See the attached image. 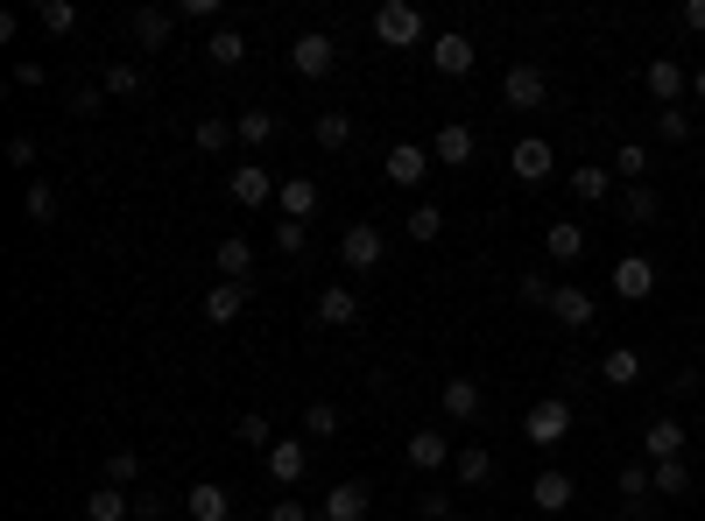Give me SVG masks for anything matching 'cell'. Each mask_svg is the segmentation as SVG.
<instances>
[{
	"instance_id": "44",
	"label": "cell",
	"mask_w": 705,
	"mask_h": 521,
	"mask_svg": "<svg viewBox=\"0 0 705 521\" xmlns=\"http://www.w3.org/2000/svg\"><path fill=\"white\" fill-rule=\"evenodd\" d=\"M22 205H29V219H35V226H50V219H56V190H50L43 177L29 184V198H22Z\"/></svg>"
},
{
	"instance_id": "16",
	"label": "cell",
	"mask_w": 705,
	"mask_h": 521,
	"mask_svg": "<svg viewBox=\"0 0 705 521\" xmlns=\"http://www.w3.org/2000/svg\"><path fill=\"white\" fill-rule=\"evenodd\" d=\"M212 275H219V282H247V275H255V247H247L240 233H226V240L212 247Z\"/></svg>"
},
{
	"instance_id": "47",
	"label": "cell",
	"mask_w": 705,
	"mask_h": 521,
	"mask_svg": "<svg viewBox=\"0 0 705 521\" xmlns=\"http://www.w3.org/2000/svg\"><path fill=\"white\" fill-rule=\"evenodd\" d=\"M656 127H663V142H692V113H677V106H663Z\"/></svg>"
},
{
	"instance_id": "56",
	"label": "cell",
	"mask_w": 705,
	"mask_h": 521,
	"mask_svg": "<svg viewBox=\"0 0 705 521\" xmlns=\"http://www.w3.org/2000/svg\"><path fill=\"white\" fill-rule=\"evenodd\" d=\"M698 430H705V416H698Z\"/></svg>"
},
{
	"instance_id": "21",
	"label": "cell",
	"mask_w": 705,
	"mask_h": 521,
	"mask_svg": "<svg viewBox=\"0 0 705 521\" xmlns=\"http://www.w3.org/2000/svg\"><path fill=\"white\" fill-rule=\"evenodd\" d=\"M184 508H190V521H226V514H234V500H226V487H212V479H198V487L184 493Z\"/></svg>"
},
{
	"instance_id": "13",
	"label": "cell",
	"mask_w": 705,
	"mask_h": 521,
	"mask_svg": "<svg viewBox=\"0 0 705 521\" xmlns=\"http://www.w3.org/2000/svg\"><path fill=\"white\" fill-rule=\"evenodd\" d=\"M642 85H650V100H656V106H677L684 92H692V79H684V64H677V56H656V64L642 71Z\"/></svg>"
},
{
	"instance_id": "20",
	"label": "cell",
	"mask_w": 705,
	"mask_h": 521,
	"mask_svg": "<svg viewBox=\"0 0 705 521\" xmlns=\"http://www.w3.org/2000/svg\"><path fill=\"white\" fill-rule=\"evenodd\" d=\"M431 156L445 163V169L473 163V127H466V121H445V127H437V148H431Z\"/></svg>"
},
{
	"instance_id": "29",
	"label": "cell",
	"mask_w": 705,
	"mask_h": 521,
	"mask_svg": "<svg viewBox=\"0 0 705 521\" xmlns=\"http://www.w3.org/2000/svg\"><path fill=\"white\" fill-rule=\"evenodd\" d=\"M452 472H459V487H487V479H494V451H487V444H466V451L452 458Z\"/></svg>"
},
{
	"instance_id": "26",
	"label": "cell",
	"mask_w": 705,
	"mask_h": 521,
	"mask_svg": "<svg viewBox=\"0 0 705 521\" xmlns=\"http://www.w3.org/2000/svg\"><path fill=\"white\" fill-rule=\"evenodd\" d=\"M543 247H550V261H564V268H571V261L585 254V233H579L571 219H550V226H543Z\"/></svg>"
},
{
	"instance_id": "52",
	"label": "cell",
	"mask_w": 705,
	"mask_h": 521,
	"mask_svg": "<svg viewBox=\"0 0 705 521\" xmlns=\"http://www.w3.org/2000/svg\"><path fill=\"white\" fill-rule=\"evenodd\" d=\"M219 8H226V0H184L177 14H190V22H219Z\"/></svg>"
},
{
	"instance_id": "55",
	"label": "cell",
	"mask_w": 705,
	"mask_h": 521,
	"mask_svg": "<svg viewBox=\"0 0 705 521\" xmlns=\"http://www.w3.org/2000/svg\"><path fill=\"white\" fill-rule=\"evenodd\" d=\"M692 100H705V71H692Z\"/></svg>"
},
{
	"instance_id": "3",
	"label": "cell",
	"mask_w": 705,
	"mask_h": 521,
	"mask_svg": "<svg viewBox=\"0 0 705 521\" xmlns=\"http://www.w3.org/2000/svg\"><path fill=\"white\" fill-rule=\"evenodd\" d=\"M332 64H339V50H332V35H297V43H290V71H297V79H332Z\"/></svg>"
},
{
	"instance_id": "51",
	"label": "cell",
	"mask_w": 705,
	"mask_h": 521,
	"mask_svg": "<svg viewBox=\"0 0 705 521\" xmlns=\"http://www.w3.org/2000/svg\"><path fill=\"white\" fill-rule=\"evenodd\" d=\"M43 79H50V71L35 64V56H22V64H14V85H22V92H35V85H43Z\"/></svg>"
},
{
	"instance_id": "12",
	"label": "cell",
	"mask_w": 705,
	"mask_h": 521,
	"mask_svg": "<svg viewBox=\"0 0 705 521\" xmlns=\"http://www.w3.org/2000/svg\"><path fill=\"white\" fill-rule=\"evenodd\" d=\"M403 458H409L416 472H445L459 451H452V437H445V430H416V437L403 444Z\"/></svg>"
},
{
	"instance_id": "27",
	"label": "cell",
	"mask_w": 705,
	"mask_h": 521,
	"mask_svg": "<svg viewBox=\"0 0 705 521\" xmlns=\"http://www.w3.org/2000/svg\"><path fill=\"white\" fill-rule=\"evenodd\" d=\"M169 35H177V14H163V8H135V43H142V50H163Z\"/></svg>"
},
{
	"instance_id": "43",
	"label": "cell",
	"mask_w": 705,
	"mask_h": 521,
	"mask_svg": "<svg viewBox=\"0 0 705 521\" xmlns=\"http://www.w3.org/2000/svg\"><path fill=\"white\" fill-rule=\"evenodd\" d=\"M656 487H650V466H621V500H628V508H635L642 514V500H650Z\"/></svg>"
},
{
	"instance_id": "33",
	"label": "cell",
	"mask_w": 705,
	"mask_h": 521,
	"mask_svg": "<svg viewBox=\"0 0 705 521\" xmlns=\"http://www.w3.org/2000/svg\"><path fill=\"white\" fill-rule=\"evenodd\" d=\"M85 514H92V521H127V514H135V500H127L121 487H92Z\"/></svg>"
},
{
	"instance_id": "2",
	"label": "cell",
	"mask_w": 705,
	"mask_h": 521,
	"mask_svg": "<svg viewBox=\"0 0 705 521\" xmlns=\"http://www.w3.org/2000/svg\"><path fill=\"white\" fill-rule=\"evenodd\" d=\"M374 35L388 50H409V43H424V14L409 8V0H381V14H374Z\"/></svg>"
},
{
	"instance_id": "24",
	"label": "cell",
	"mask_w": 705,
	"mask_h": 521,
	"mask_svg": "<svg viewBox=\"0 0 705 521\" xmlns=\"http://www.w3.org/2000/svg\"><path fill=\"white\" fill-rule=\"evenodd\" d=\"M431 64L445 71V79H466V71H473V43H466V35H437V43H431Z\"/></svg>"
},
{
	"instance_id": "38",
	"label": "cell",
	"mask_w": 705,
	"mask_h": 521,
	"mask_svg": "<svg viewBox=\"0 0 705 521\" xmlns=\"http://www.w3.org/2000/svg\"><path fill=\"white\" fill-rule=\"evenodd\" d=\"M403 233H409L416 247H431L437 233H445V211H437V205H416V211H409V219H403Z\"/></svg>"
},
{
	"instance_id": "34",
	"label": "cell",
	"mask_w": 705,
	"mask_h": 521,
	"mask_svg": "<svg viewBox=\"0 0 705 521\" xmlns=\"http://www.w3.org/2000/svg\"><path fill=\"white\" fill-rule=\"evenodd\" d=\"M205 56H212L219 71H234V64H247V35H240V29H212V43H205Z\"/></svg>"
},
{
	"instance_id": "25",
	"label": "cell",
	"mask_w": 705,
	"mask_h": 521,
	"mask_svg": "<svg viewBox=\"0 0 705 521\" xmlns=\"http://www.w3.org/2000/svg\"><path fill=\"white\" fill-rule=\"evenodd\" d=\"M276 205H282V219H303V226H311V211H318V177H290Z\"/></svg>"
},
{
	"instance_id": "31",
	"label": "cell",
	"mask_w": 705,
	"mask_h": 521,
	"mask_svg": "<svg viewBox=\"0 0 705 521\" xmlns=\"http://www.w3.org/2000/svg\"><path fill=\"white\" fill-rule=\"evenodd\" d=\"M311 142L325 148V156H339V148L353 142V121H346V113H318V121H311Z\"/></svg>"
},
{
	"instance_id": "54",
	"label": "cell",
	"mask_w": 705,
	"mask_h": 521,
	"mask_svg": "<svg viewBox=\"0 0 705 521\" xmlns=\"http://www.w3.org/2000/svg\"><path fill=\"white\" fill-rule=\"evenodd\" d=\"M684 29H692V35H705V0H684Z\"/></svg>"
},
{
	"instance_id": "9",
	"label": "cell",
	"mask_w": 705,
	"mask_h": 521,
	"mask_svg": "<svg viewBox=\"0 0 705 521\" xmlns=\"http://www.w3.org/2000/svg\"><path fill=\"white\" fill-rule=\"evenodd\" d=\"M226 190H234V205H247V211H261L269 198H282V184H276V177H269V169H261V163L234 169V177H226Z\"/></svg>"
},
{
	"instance_id": "14",
	"label": "cell",
	"mask_w": 705,
	"mask_h": 521,
	"mask_svg": "<svg viewBox=\"0 0 705 521\" xmlns=\"http://www.w3.org/2000/svg\"><path fill=\"white\" fill-rule=\"evenodd\" d=\"M381 169H388V184L416 190V184L431 177V148H416V142H395V148H388V163H381Z\"/></svg>"
},
{
	"instance_id": "19",
	"label": "cell",
	"mask_w": 705,
	"mask_h": 521,
	"mask_svg": "<svg viewBox=\"0 0 705 521\" xmlns=\"http://www.w3.org/2000/svg\"><path fill=\"white\" fill-rule=\"evenodd\" d=\"M325 521H367V487L360 479H346V487H332L325 493V508H318Z\"/></svg>"
},
{
	"instance_id": "1",
	"label": "cell",
	"mask_w": 705,
	"mask_h": 521,
	"mask_svg": "<svg viewBox=\"0 0 705 521\" xmlns=\"http://www.w3.org/2000/svg\"><path fill=\"white\" fill-rule=\"evenodd\" d=\"M522 437L537 444V451H558V444L571 437V402H564V395H543L537 409L522 416Z\"/></svg>"
},
{
	"instance_id": "53",
	"label": "cell",
	"mask_w": 705,
	"mask_h": 521,
	"mask_svg": "<svg viewBox=\"0 0 705 521\" xmlns=\"http://www.w3.org/2000/svg\"><path fill=\"white\" fill-rule=\"evenodd\" d=\"M8 163H14V169L35 163V142H29V134H14V142H8Z\"/></svg>"
},
{
	"instance_id": "45",
	"label": "cell",
	"mask_w": 705,
	"mask_h": 521,
	"mask_svg": "<svg viewBox=\"0 0 705 521\" xmlns=\"http://www.w3.org/2000/svg\"><path fill=\"white\" fill-rule=\"evenodd\" d=\"M516 296L529 303V311H550V296H558V282H543V275H522V282H516Z\"/></svg>"
},
{
	"instance_id": "40",
	"label": "cell",
	"mask_w": 705,
	"mask_h": 521,
	"mask_svg": "<svg viewBox=\"0 0 705 521\" xmlns=\"http://www.w3.org/2000/svg\"><path fill=\"white\" fill-rule=\"evenodd\" d=\"M614 177L642 184V177H650V148H642V142H621V148H614Z\"/></svg>"
},
{
	"instance_id": "6",
	"label": "cell",
	"mask_w": 705,
	"mask_h": 521,
	"mask_svg": "<svg viewBox=\"0 0 705 521\" xmlns=\"http://www.w3.org/2000/svg\"><path fill=\"white\" fill-rule=\"evenodd\" d=\"M501 100L516 106V113H537V106L550 100V79H543L537 64H516V71H508V79H501Z\"/></svg>"
},
{
	"instance_id": "30",
	"label": "cell",
	"mask_w": 705,
	"mask_h": 521,
	"mask_svg": "<svg viewBox=\"0 0 705 521\" xmlns=\"http://www.w3.org/2000/svg\"><path fill=\"white\" fill-rule=\"evenodd\" d=\"M650 487L663 500H684V493H692V466H684V458H663V466H650Z\"/></svg>"
},
{
	"instance_id": "36",
	"label": "cell",
	"mask_w": 705,
	"mask_h": 521,
	"mask_svg": "<svg viewBox=\"0 0 705 521\" xmlns=\"http://www.w3.org/2000/svg\"><path fill=\"white\" fill-rule=\"evenodd\" d=\"M142 85H148L142 64H106V100H135Z\"/></svg>"
},
{
	"instance_id": "22",
	"label": "cell",
	"mask_w": 705,
	"mask_h": 521,
	"mask_svg": "<svg viewBox=\"0 0 705 521\" xmlns=\"http://www.w3.org/2000/svg\"><path fill=\"white\" fill-rule=\"evenodd\" d=\"M600 374H606V388H635V381H642V353H635V345H606Z\"/></svg>"
},
{
	"instance_id": "4",
	"label": "cell",
	"mask_w": 705,
	"mask_h": 521,
	"mask_svg": "<svg viewBox=\"0 0 705 521\" xmlns=\"http://www.w3.org/2000/svg\"><path fill=\"white\" fill-rule=\"evenodd\" d=\"M303 472H311V444H303V437H276V444H269V479L290 493Z\"/></svg>"
},
{
	"instance_id": "8",
	"label": "cell",
	"mask_w": 705,
	"mask_h": 521,
	"mask_svg": "<svg viewBox=\"0 0 705 521\" xmlns=\"http://www.w3.org/2000/svg\"><path fill=\"white\" fill-rule=\"evenodd\" d=\"M508 169H516L522 184H543L550 169H558V156H550V142H543V134H522V142L508 148Z\"/></svg>"
},
{
	"instance_id": "32",
	"label": "cell",
	"mask_w": 705,
	"mask_h": 521,
	"mask_svg": "<svg viewBox=\"0 0 705 521\" xmlns=\"http://www.w3.org/2000/svg\"><path fill=\"white\" fill-rule=\"evenodd\" d=\"M234 127H240V142H247V148H269V142H276V134H282V121H276V113H269V106H255V113H240V121H234Z\"/></svg>"
},
{
	"instance_id": "46",
	"label": "cell",
	"mask_w": 705,
	"mask_h": 521,
	"mask_svg": "<svg viewBox=\"0 0 705 521\" xmlns=\"http://www.w3.org/2000/svg\"><path fill=\"white\" fill-rule=\"evenodd\" d=\"M416 514H424V521H452V493L445 487H424V493H416Z\"/></svg>"
},
{
	"instance_id": "18",
	"label": "cell",
	"mask_w": 705,
	"mask_h": 521,
	"mask_svg": "<svg viewBox=\"0 0 705 521\" xmlns=\"http://www.w3.org/2000/svg\"><path fill=\"white\" fill-rule=\"evenodd\" d=\"M642 451H650V466L677 458V451H684V423H677V416H656L650 430H642Z\"/></svg>"
},
{
	"instance_id": "15",
	"label": "cell",
	"mask_w": 705,
	"mask_h": 521,
	"mask_svg": "<svg viewBox=\"0 0 705 521\" xmlns=\"http://www.w3.org/2000/svg\"><path fill=\"white\" fill-rule=\"evenodd\" d=\"M593 311H600V303L585 296L579 282H558V296H550V317H558L564 332H585V324H593Z\"/></svg>"
},
{
	"instance_id": "42",
	"label": "cell",
	"mask_w": 705,
	"mask_h": 521,
	"mask_svg": "<svg viewBox=\"0 0 705 521\" xmlns=\"http://www.w3.org/2000/svg\"><path fill=\"white\" fill-rule=\"evenodd\" d=\"M135 479H142V458H135V451H106V487H121V493H127Z\"/></svg>"
},
{
	"instance_id": "11",
	"label": "cell",
	"mask_w": 705,
	"mask_h": 521,
	"mask_svg": "<svg viewBox=\"0 0 705 521\" xmlns=\"http://www.w3.org/2000/svg\"><path fill=\"white\" fill-rule=\"evenodd\" d=\"M437 402H445V416H452V423H480V409H487L480 381H466V374H452L445 388H437Z\"/></svg>"
},
{
	"instance_id": "28",
	"label": "cell",
	"mask_w": 705,
	"mask_h": 521,
	"mask_svg": "<svg viewBox=\"0 0 705 521\" xmlns=\"http://www.w3.org/2000/svg\"><path fill=\"white\" fill-rule=\"evenodd\" d=\"M606 190H614V169H600V163L571 169V198L579 205H606Z\"/></svg>"
},
{
	"instance_id": "37",
	"label": "cell",
	"mask_w": 705,
	"mask_h": 521,
	"mask_svg": "<svg viewBox=\"0 0 705 521\" xmlns=\"http://www.w3.org/2000/svg\"><path fill=\"white\" fill-rule=\"evenodd\" d=\"M656 211H663V198H656V190H650V184H628V198H621V219H635V226H650V219H656Z\"/></svg>"
},
{
	"instance_id": "17",
	"label": "cell",
	"mask_w": 705,
	"mask_h": 521,
	"mask_svg": "<svg viewBox=\"0 0 705 521\" xmlns=\"http://www.w3.org/2000/svg\"><path fill=\"white\" fill-rule=\"evenodd\" d=\"M247 311V282H212L205 289V324H234Z\"/></svg>"
},
{
	"instance_id": "48",
	"label": "cell",
	"mask_w": 705,
	"mask_h": 521,
	"mask_svg": "<svg viewBox=\"0 0 705 521\" xmlns=\"http://www.w3.org/2000/svg\"><path fill=\"white\" fill-rule=\"evenodd\" d=\"M276 247H282V254H303V247H311V233H303V219H282V226H276Z\"/></svg>"
},
{
	"instance_id": "35",
	"label": "cell",
	"mask_w": 705,
	"mask_h": 521,
	"mask_svg": "<svg viewBox=\"0 0 705 521\" xmlns=\"http://www.w3.org/2000/svg\"><path fill=\"white\" fill-rule=\"evenodd\" d=\"M190 142H198L205 156H219V148H234V142H240V127H234V121H219V113H212V121H198V127H190Z\"/></svg>"
},
{
	"instance_id": "49",
	"label": "cell",
	"mask_w": 705,
	"mask_h": 521,
	"mask_svg": "<svg viewBox=\"0 0 705 521\" xmlns=\"http://www.w3.org/2000/svg\"><path fill=\"white\" fill-rule=\"evenodd\" d=\"M234 430H240V444H276V437H269V416H240Z\"/></svg>"
},
{
	"instance_id": "5",
	"label": "cell",
	"mask_w": 705,
	"mask_h": 521,
	"mask_svg": "<svg viewBox=\"0 0 705 521\" xmlns=\"http://www.w3.org/2000/svg\"><path fill=\"white\" fill-rule=\"evenodd\" d=\"M381 254H388L381 226H346V240H339V261H346L353 275H367V268H381Z\"/></svg>"
},
{
	"instance_id": "41",
	"label": "cell",
	"mask_w": 705,
	"mask_h": 521,
	"mask_svg": "<svg viewBox=\"0 0 705 521\" xmlns=\"http://www.w3.org/2000/svg\"><path fill=\"white\" fill-rule=\"evenodd\" d=\"M303 437H339V409H332V402H303Z\"/></svg>"
},
{
	"instance_id": "7",
	"label": "cell",
	"mask_w": 705,
	"mask_h": 521,
	"mask_svg": "<svg viewBox=\"0 0 705 521\" xmlns=\"http://www.w3.org/2000/svg\"><path fill=\"white\" fill-rule=\"evenodd\" d=\"M318 324H325V332H353V324H360V296H353L346 282L318 289Z\"/></svg>"
},
{
	"instance_id": "50",
	"label": "cell",
	"mask_w": 705,
	"mask_h": 521,
	"mask_svg": "<svg viewBox=\"0 0 705 521\" xmlns=\"http://www.w3.org/2000/svg\"><path fill=\"white\" fill-rule=\"evenodd\" d=\"M269 521H311V508H303V500H297V493H282V500H276V508H269Z\"/></svg>"
},
{
	"instance_id": "10",
	"label": "cell",
	"mask_w": 705,
	"mask_h": 521,
	"mask_svg": "<svg viewBox=\"0 0 705 521\" xmlns=\"http://www.w3.org/2000/svg\"><path fill=\"white\" fill-rule=\"evenodd\" d=\"M650 289H656V261H650V254L614 261V296H621V303H650Z\"/></svg>"
},
{
	"instance_id": "39",
	"label": "cell",
	"mask_w": 705,
	"mask_h": 521,
	"mask_svg": "<svg viewBox=\"0 0 705 521\" xmlns=\"http://www.w3.org/2000/svg\"><path fill=\"white\" fill-rule=\"evenodd\" d=\"M35 22H43L50 35H71L79 29V8H71V0H35Z\"/></svg>"
},
{
	"instance_id": "23",
	"label": "cell",
	"mask_w": 705,
	"mask_h": 521,
	"mask_svg": "<svg viewBox=\"0 0 705 521\" xmlns=\"http://www.w3.org/2000/svg\"><path fill=\"white\" fill-rule=\"evenodd\" d=\"M571 493H579V487H571V472H537V487H529V500H537L543 514H564Z\"/></svg>"
}]
</instances>
